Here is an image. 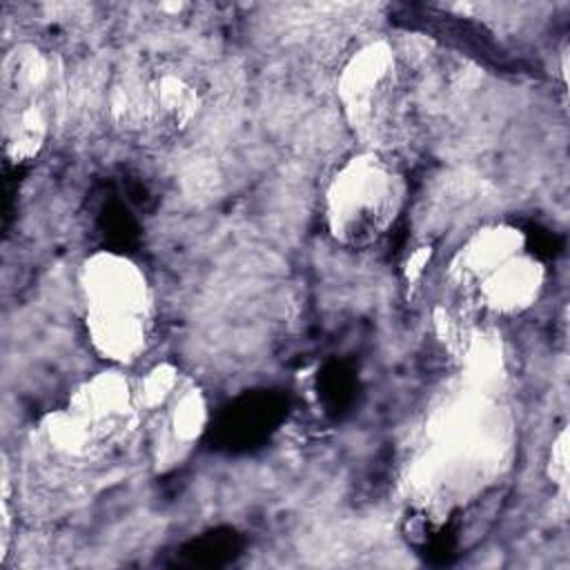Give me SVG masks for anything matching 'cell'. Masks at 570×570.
<instances>
[{
  "mask_svg": "<svg viewBox=\"0 0 570 570\" xmlns=\"http://www.w3.org/2000/svg\"><path fill=\"white\" fill-rule=\"evenodd\" d=\"M80 296L91 347L116 365L138 361L154 332V296L145 272L116 252H96L80 267Z\"/></svg>",
  "mask_w": 570,
  "mask_h": 570,
  "instance_id": "cell-1",
  "label": "cell"
},
{
  "mask_svg": "<svg viewBox=\"0 0 570 570\" xmlns=\"http://www.w3.org/2000/svg\"><path fill=\"white\" fill-rule=\"evenodd\" d=\"M405 200L401 169L383 151L367 149L332 174L323 198L325 227L345 247H370L394 227Z\"/></svg>",
  "mask_w": 570,
  "mask_h": 570,
  "instance_id": "cell-2",
  "label": "cell"
},
{
  "mask_svg": "<svg viewBox=\"0 0 570 570\" xmlns=\"http://www.w3.org/2000/svg\"><path fill=\"white\" fill-rule=\"evenodd\" d=\"M452 276L474 301L497 314L528 309L543 289V265L528 254L525 238L508 225L474 232L452 261Z\"/></svg>",
  "mask_w": 570,
  "mask_h": 570,
  "instance_id": "cell-3",
  "label": "cell"
},
{
  "mask_svg": "<svg viewBox=\"0 0 570 570\" xmlns=\"http://www.w3.org/2000/svg\"><path fill=\"white\" fill-rule=\"evenodd\" d=\"M138 425V387L118 370H109L85 381L67 407L47 419L45 432L62 454L89 459L118 445Z\"/></svg>",
  "mask_w": 570,
  "mask_h": 570,
  "instance_id": "cell-4",
  "label": "cell"
},
{
  "mask_svg": "<svg viewBox=\"0 0 570 570\" xmlns=\"http://www.w3.org/2000/svg\"><path fill=\"white\" fill-rule=\"evenodd\" d=\"M51 60L31 45L16 47L2 65V142L11 163L33 160L53 120Z\"/></svg>",
  "mask_w": 570,
  "mask_h": 570,
  "instance_id": "cell-5",
  "label": "cell"
},
{
  "mask_svg": "<svg viewBox=\"0 0 570 570\" xmlns=\"http://www.w3.org/2000/svg\"><path fill=\"white\" fill-rule=\"evenodd\" d=\"M338 100L350 127L379 151L401 127L403 94L394 51L387 42L365 45L338 78Z\"/></svg>",
  "mask_w": 570,
  "mask_h": 570,
  "instance_id": "cell-6",
  "label": "cell"
},
{
  "mask_svg": "<svg viewBox=\"0 0 570 570\" xmlns=\"http://www.w3.org/2000/svg\"><path fill=\"white\" fill-rule=\"evenodd\" d=\"M198 105L196 85L171 67H151L122 78L111 98L118 125L140 136L180 131L191 122Z\"/></svg>",
  "mask_w": 570,
  "mask_h": 570,
  "instance_id": "cell-7",
  "label": "cell"
},
{
  "mask_svg": "<svg viewBox=\"0 0 570 570\" xmlns=\"http://www.w3.org/2000/svg\"><path fill=\"white\" fill-rule=\"evenodd\" d=\"M140 423L149 419L165 454L189 448L207 425L203 392L171 365H158L138 385Z\"/></svg>",
  "mask_w": 570,
  "mask_h": 570,
  "instance_id": "cell-8",
  "label": "cell"
},
{
  "mask_svg": "<svg viewBox=\"0 0 570 570\" xmlns=\"http://www.w3.org/2000/svg\"><path fill=\"white\" fill-rule=\"evenodd\" d=\"M566 443H568L566 430H561V434L554 441L552 452H550V476L559 485H566V479H568V445Z\"/></svg>",
  "mask_w": 570,
  "mask_h": 570,
  "instance_id": "cell-9",
  "label": "cell"
}]
</instances>
